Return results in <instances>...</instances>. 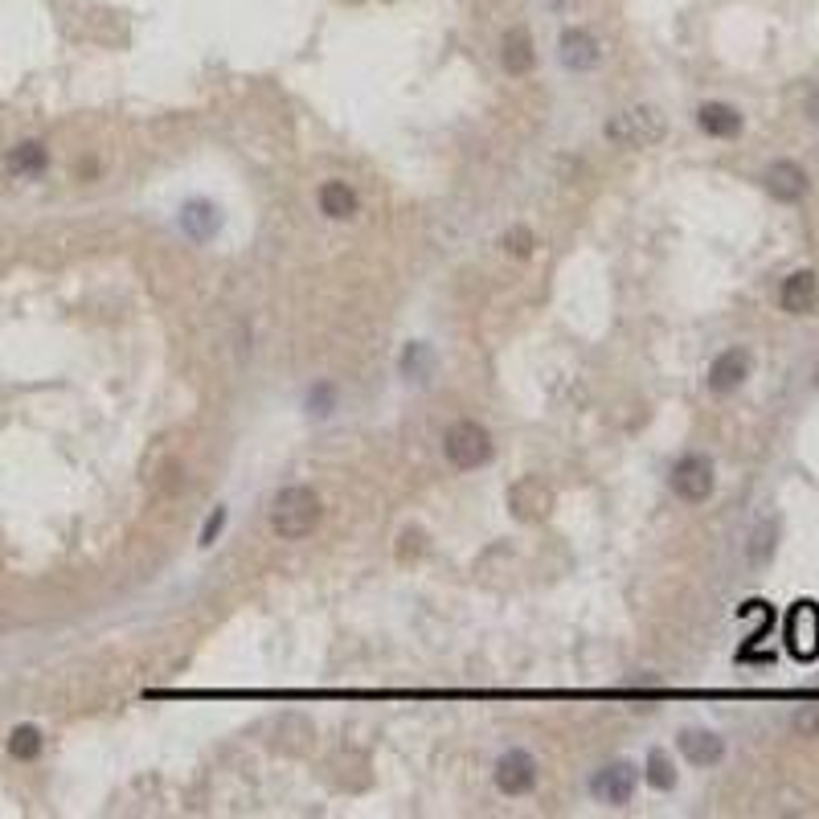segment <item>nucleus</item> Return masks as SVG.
<instances>
[{
	"instance_id": "19",
	"label": "nucleus",
	"mask_w": 819,
	"mask_h": 819,
	"mask_svg": "<svg viewBox=\"0 0 819 819\" xmlns=\"http://www.w3.org/2000/svg\"><path fill=\"white\" fill-rule=\"evenodd\" d=\"M643 783L656 787V791H672L676 787V762L664 750H652L648 762H643Z\"/></svg>"
},
{
	"instance_id": "10",
	"label": "nucleus",
	"mask_w": 819,
	"mask_h": 819,
	"mask_svg": "<svg viewBox=\"0 0 819 819\" xmlns=\"http://www.w3.org/2000/svg\"><path fill=\"white\" fill-rule=\"evenodd\" d=\"M177 226H181V234L189 242L205 246L209 238H218V230H222V209L213 205L209 197H189L181 205V213H177Z\"/></svg>"
},
{
	"instance_id": "14",
	"label": "nucleus",
	"mask_w": 819,
	"mask_h": 819,
	"mask_svg": "<svg viewBox=\"0 0 819 819\" xmlns=\"http://www.w3.org/2000/svg\"><path fill=\"white\" fill-rule=\"evenodd\" d=\"M697 127L713 140H734V136H742L746 119H742V111L734 103H701L697 107Z\"/></svg>"
},
{
	"instance_id": "1",
	"label": "nucleus",
	"mask_w": 819,
	"mask_h": 819,
	"mask_svg": "<svg viewBox=\"0 0 819 819\" xmlns=\"http://www.w3.org/2000/svg\"><path fill=\"white\" fill-rule=\"evenodd\" d=\"M320 525V496L308 484H287L271 500V529L283 541H304Z\"/></svg>"
},
{
	"instance_id": "5",
	"label": "nucleus",
	"mask_w": 819,
	"mask_h": 819,
	"mask_svg": "<svg viewBox=\"0 0 819 819\" xmlns=\"http://www.w3.org/2000/svg\"><path fill=\"white\" fill-rule=\"evenodd\" d=\"M635 787H639V766L627 762V758H615V762H602L594 774H590V795L607 807H627L635 799Z\"/></svg>"
},
{
	"instance_id": "6",
	"label": "nucleus",
	"mask_w": 819,
	"mask_h": 819,
	"mask_svg": "<svg viewBox=\"0 0 819 819\" xmlns=\"http://www.w3.org/2000/svg\"><path fill=\"white\" fill-rule=\"evenodd\" d=\"M492 779H496V791H500V795L521 799V795H529V791L537 787L541 766H537V758H533L525 746H512V750H504V754L496 758Z\"/></svg>"
},
{
	"instance_id": "13",
	"label": "nucleus",
	"mask_w": 819,
	"mask_h": 819,
	"mask_svg": "<svg viewBox=\"0 0 819 819\" xmlns=\"http://www.w3.org/2000/svg\"><path fill=\"white\" fill-rule=\"evenodd\" d=\"M815 304H819V275L807 267L791 271L779 287V308L791 316H807V312H815Z\"/></svg>"
},
{
	"instance_id": "11",
	"label": "nucleus",
	"mask_w": 819,
	"mask_h": 819,
	"mask_svg": "<svg viewBox=\"0 0 819 819\" xmlns=\"http://www.w3.org/2000/svg\"><path fill=\"white\" fill-rule=\"evenodd\" d=\"M750 373H754V357H750V349H725V353L713 357L705 381H709V390H713V394H734V390H742V385H746Z\"/></svg>"
},
{
	"instance_id": "23",
	"label": "nucleus",
	"mask_w": 819,
	"mask_h": 819,
	"mask_svg": "<svg viewBox=\"0 0 819 819\" xmlns=\"http://www.w3.org/2000/svg\"><path fill=\"white\" fill-rule=\"evenodd\" d=\"M500 242H504V250H508V254H516V258H529V254H533V246H537V238H533V230H529V226H512V230H508Z\"/></svg>"
},
{
	"instance_id": "24",
	"label": "nucleus",
	"mask_w": 819,
	"mask_h": 819,
	"mask_svg": "<svg viewBox=\"0 0 819 819\" xmlns=\"http://www.w3.org/2000/svg\"><path fill=\"white\" fill-rule=\"evenodd\" d=\"M222 529H226V508L209 512V521H205V529H201V549H209V545H213V537H218Z\"/></svg>"
},
{
	"instance_id": "26",
	"label": "nucleus",
	"mask_w": 819,
	"mask_h": 819,
	"mask_svg": "<svg viewBox=\"0 0 819 819\" xmlns=\"http://www.w3.org/2000/svg\"><path fill=\"white\" fill-rule=\"evenodd\" d=\"M807 115L819 123V91H811V95H807Z\"/></svg>"
},
{
	"instance_id": "17",
	"label": "nucleus",
	"mask_w": 819,
	"mask_h": 819,
	"mask_svg": "<svg viewBox=\"0 0 819 819\" xmlns=\"http://www.w3.org/2000/svg\"><path fill=\"white\" fill-rule=\"evenodd\" d=\"M435 369H439V357H435V349H430L426 340H410V344H402V353H398V373H402L406 381L430 385Z\"/></svg>"
},
{
	"instance_id": "16",
	"label": "nucleus",
	"mask_w": 819,
	"mask_h": 819,
	"mask_svg": "<svg viewBox=\"0 0 819 819\" xmlns=\"http://www.w3.org/2000/svg\"><path fill=\"white\" fill-rule=\"evenodd\" d=\"M500 62H504V70H508L512 78H525V74L537 66V50H533V37H529L525 25H516V29L504 33V41H500Z\"/></svg>"
},
{
	"instance_id": "3",
	"label": "nucleus",
	"mask_w": 819,
	"mask_h": 819,
	"mask_svg": "<svg viewBox=\"0 0 819 819\" xmlns=\"http://www.w3.org/2000/svg\"><path fill=\"white\" fill-rule=\"evenodd\" d=\"M664 132H668V119L656 107H627L602 127V136L619 148H652L664 140Z\"/></svg>"
},
{
	"instance_id": "2",
	"label": "nucleus",
	"mask_w": 819,
	"mask_h": 819,
	"mask_svg": "<svg viewBox=\"0 0 819 819\" xmlns=\"http://www.w3.org/2000/svg\"><path fill=\"white\" fill-rule=\"evenodd\" d=\"M443 455L455 471H476L484 463H492L496 455V443H492V430L476 418H459L443 430Z\"/></svg>"
},
{
	"instance_id": "15",
	"label": "nucleus",
	"mask_w": 819,
	"mask_h": 819,
	"mask_svg": "<svg viewBox=\"0 0 819 819\" xmlns=\"http://www.w3.org/2000/svg\"><path fill=\"white\" fill-rule=\"evenodd\" d=\"M316 205L328 222H349L357 218V209H361V197L349 181H324L320 193H316Z\"/></svg>"
},
{
	"instance_id": "27",
	"label": "nucleus",
	"mask_w": 819,
	"mask_h": 819,
	"mask_svg": "<svg viewBox=\"0 0 819 819\" xmlns=\"http://www.w3.org/2000/svg\"><path fill=\"white\" fill-rule=\"evenodd\" d=\"M815 381H819V369H815Z\"/></svg>"
},
{
	"instance_id": "12",
	"label": "nucleus",
	"mask_w": 819,
	"mask_h": 819,
	"mask_svg": "<svg viewBox=\"0 0 819 819\" xmlns=\"http://www.w3.org/2000/svg\"><path fill=\"white\" fill-rule=\"evenodd\" d=\"M676 750H680V758L688 766L709 770V766H717L725 758V738L713 734V729H684V734L676 738Z\"/></svg>"
},
{
	"instance_id": "25",
	"label": "nucleus",
	"mask_w": 819,
	"mask_h": 819,
	"mask_svg": "<svg viewBox=\"0 0 819 819\" xmlns=\"http://www.w3.org/2000/svg\"><path fill=\"white\" fill-rule=\"evenodd\" d=\"M795 729H799V734H819V709H803L799 717H795Z\"/></svg>"
},
{
	"instance_id": "8",
	"label": "nucleus",
	"mask_w": 819,
	"mask_h": 819,
	"mask_svg": "<svg viewBox=\"0 0 819 819\" xmlns=\"http://www.w3.org/2000/svg\"><path fill=\"white\" fill-rule=\"evenodd\" d=\"M762 185L774 201H783V205H795L811 193V177H807V168L799 160H770L766 172H762Z\"/></svg>"
},
{
	"instance_id": "9",
	"label": "nucleus",
	"mask_w": 819,
	"mask_h": 819,
	"mask_svg": "<svg viewBox=\"0 0 819 819\" xmlns=\"http://www.w3.org/2000/svg\"><path fill=\"white\" fill-rule=\"evenodd\" d=\"M557 58H562L566 70L586 74V70H594L602 62V41L586 25H570L562 37H557Z\"/></svg>"
},
{
	"instance_id": "22",
	"label": "nucleus",
	"mask_w": 819,
	"mask_h": 819,
	"mask_svg": "<svg viewBox=\"0 0 819 819\" xmlns=\"http://www.w3.org/2000/svg\"><path fill=\"white\" fill-rule=\"evenodd\" d=\"M41 746H46V738H41V729L37 725H17L13 734H9V754L17 762H33L41 754Z\"/></svg>"
},
{
	"instance_id": "21",
	"label": "nucleus",
	"mask_w": 819,
	"mask_h": 819,
	"mask_svg": "<svg viewBox=\"0 0 819 819\" xmlns=\"http://www.w3.org/2000/svg\"><path fill=\"white\" fill-rule=\"evenodd\" d=\"M336 406H340V390H336V381H316V385H308V394H304V410H308L312 418H328V414H336Z\"/></svg>"
},
{
	"instance_id": "20",
	"label": "nucleus",
	"mask_w": 819,
	"mask_h": 819,
	"mask_svg": "<svg viewBox=\"0 0 819 819\" xmlns=\"http://www.w3.org/2000/svg\"><path fill=\"white\" fill-rule=\"evenodd\" d=\"M774 549H779V521H762V525L750 533L746 553H750V562H754V566H766L770 557H774Z\"/></svg>"
},
{
	"instance_id": "7",
	"label": "nucleus",
	"mask_w": 819,
	"mask_h": 819,
	"mask_svg": "<svg viewBox=\"0 0 819 819\" xmlns=\"http://www.w3.org/2000/svg\"><path fill=\"white\" fill-rule=\"evenodd\" d=\"M783 639H787V652L795 660H815L819 656V607L811 598L795 602L787 611V623H783Z\"/></svg>"
},
{
	"instance_id": "18",
	"label": "nucleus",
	"mask_w": 819,
	"mask_h": 819,
	"mask_svg": "<svg viewBox=\"0 0 819 819\" xmlns=\"http://www.w3.org/2000/svg\"><path fill=\"white\" fill-rule=\"evenodd\" d=\"M50 168V148L41 140H25L17 148H9V172L13 177H41Z\"/></svg>"
},
{
	"instance_id": "4",
	"label": "nucleus",
	"mask_w": 819,
	"mask_h": 819,
	"mask_svg": "<svg viewBox=\"0 0 819 819\" xmlns=\"http://www.w3.org/2000/svg\"><path fill=\"white\" fill-rule=\"evenodd\" d=\"M668 488L684 500V504H705L717 488V467L705 451H684L676 463H672V476H668Z\"/></svg>"
}]
</instances>
